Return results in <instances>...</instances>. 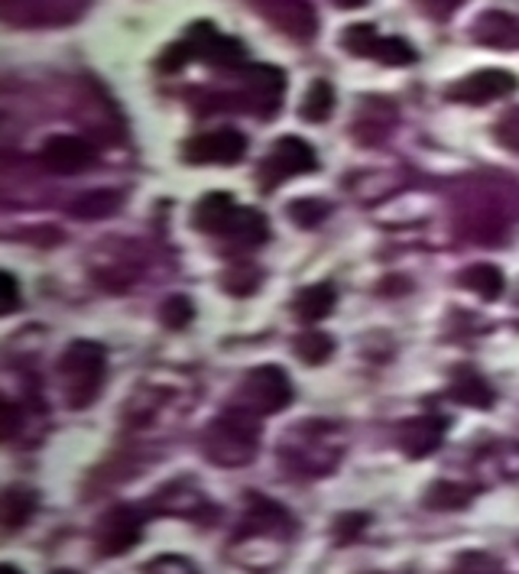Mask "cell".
Returning a JSON list of instances; mask_svg holds the SVG:
<instances>
[{
    "instance_id": "obj_17",
    "label": "cell",
    "mask_w": 519,
    "mask_h": 574,
    "mask_svg": "<svg viewBox=\"0 0 519 574\" xmlns=\"http://www.w3.org/2000/svg\"><path fill=\"white\" fill-rule=\"evenodd\" d=\"M37 490H27V487H10L0 500V520H3V529L13 532L20 529L23 523H30V516L37 513Z\"/></svg>"
},
{
    "instance_id": "obj_11",
    "label": "cell",
    "mask_w": 519,
    "mask_h": 574,
    "mask_svg": "<svg viewBox=\"0 0 519 574\" xmlns=\"http://www.w3.org/2000/svg\"><path fill=\"white\" fill-rule=\"evenodd\" d=\"M263 17L292 40H312L319 33V17L309 0H260Z\"/></svg>"
},
{
    "instance_id": "obj_2",
    "label": "cell",
    "mask_w": 519,
    "mask_h": 574,
    "mask_svg": "<svg viewBox=\"0 0 519 574\" xmlns=\"http://www.w3.org/2000/svg\"><path fill=\"white\" fill-rule=\"evenodd\" d=\"M104 371H107V351L97 341H75L65 347L59 374L72 409H89L95 403L104 383Z\"/></svg>"
},
{
    "instance_id": "obj_21",
    "label": "cell",
    "mask_w": 519,
    "mask_h": 574,
    "mask_svg": "<svg viewBox=\"0 0 519 574\" xmlns=\"http://www.w3.org/2000/svg\"><path fill=\"white\" fill-rule=\"evenodd\" d=\"M471 487L465 483H455V480H435L428 490H425V507L428 510H461L471 503Z\"/></svg>"
},
{
    "instance_id": "obj_29",
    "label": "cell",
    "mask_w": 519,
    "mask_h": 574,
    "mask_svg": "<svg viewBox=\"0 0 519 574\" xmlns=\"http://www.w3.org/2000/svg\"><path fill=\"white\" fill-rule=\"evenodd\" d=\"M191 59V46L186 40H179V43H173V46L163 49V55L156 59V69L163 72V75H176V72H183L186 65H189Z\"/></svg>"
},
{
    "instance_id": "obj_20",
    "label": "cell",
    "mask_w": 519,
    "mask_h": 574,
    "mask_svg": "<svg viewBox=\"0 0 519 574\" xmlns=\"http://www.w3.org/2000/svg\"><path fill=\"white\" fill-rule=\"evenodd\" d=\"M331 111H334V88H331V82H325V79L312 82L305 97H302V104H299V117L305 124H325L331 117Z\"/></svg>"
},
{
    "instance_id": "obj_30",
    "label": "cell",
    "mask_w": 519,
    "mask_h": 574,
    "mask_svg": "<svg viewBox=\"0 0 519 574\" xmlns=\"http://www.w3.org/2000/svg\"><path fill=\"white\" fill-rule=\"evenodd\" d=\"M451 574H500V562L487 552H468L455 562Z\"/></svg>"
},
{
    "instance_id": "obj_15",
    "label": "cell",
    "mask_w": 519,
    "mask_h": 574,
    "mask_svg": "<svg viewBox=\"0 0 519 574\" xmlns=\"http://www.w3.org/2000/svg\"><path fill=\"white\" fill-rule=\"evenodd\" d=\"M474 40L490 49H519V20L504 10H484L474 20Z\"/></svg>"
},
{
    "instance_id": "obj_38",
    "label": "cell",
    "mask_w": 519,
    "mask_h": 574,
    "mask_svg": "<svg viewBox=\"0 0 519 574\" xmlns=\"http://www.w3.org/2000/svg\"><path fill=\"white\" fill-rule=\"evenodd\" d=\"M338 7H344V10H357V7H364L367 0H334Z\"/></svg>"
},
{
    "instance_id": "obj_28",
    "label": "cell",
    "mask_w": 519,
    "mask_h": 574,
    "mask_svg": "<svg viewBox=\"0 0 519 574\" xmlns=\"http://www.w3.org/2000/svg\"><path fill=\"white\" fill-rule=\"evenodd\" d=\"M191 315H195V309H191V302L186 295H169V299L159 305V322H163L166 328H173V332L186 328L191 322Z\"/></svg>"
},
{
    "instance_id": "obj_8",
    "label": "cell",
    "mask_w": 519,
    "mask_h": 574,
    "mask_svg": "<svg viewBox=\"0 0 519 574\" xmlns=\"http://www.w3.org/2000/svg\"><path fill=\"white\" fill-rule=\"evenodd\" d=\"M519 88V79L507 69H480L468 79L455 82L445 88L448 101H458V104H490V101H500V97H510Z\"/></svg>"
},
{
    "instance_id": "obj_4",
    "label": "cell",
    "mask_w": 519,
    "mask_h": 574,
    "mask_svg": "<svg viewBox=\"0 0 519 574\" xmlns=\"http://www.w3.org/2000/svg\"><path fill=\"white\" fill-rule=\"evenodd\" d=\"M312 169H319L315 149L305 144L302 137H283V140H277L273 149L267 153V159L260 163V173L257 176H260L263 189H277L283 179L312 173Z\"/></svg>"
},
{
    "instance_id": "obj_31",
    "label": "cell",
    "mask_w": 519,
    "mask_h": 574,
    "mask_svg": "<svg viewBox=\"0 0 519 574\" xmlns=\"http://www.w3.org/2000/svg\"><path fill=\"white\" fill-rule=\"evenodd\" d=\"M367 523H371L367 513H344V516H338V520H334V542H338V545L354 542V539L367 529Z\"/></svg>"
},
{
    "instance_id": "obj_14",
    "label": "cell",
    "mask_w": 519,
    "mask_h": 574,
    "mask_svg": "<svg viewBox=\"0 0 519 574\" xmlns=\"http://www.w3.org/2000/svg\"><path fill=\"white\" fill-rule=\"evenodd\" d=\"M237 205L231 195H225V191H211V195H205L198 205H195V228L201 231V234H221V238H228V231H231V225H235V215H237Z\"/></svg>"
},
{
    "instance_id": "obj_9",
    "label": "cell",
    "mask_w": 519,
    "mask_h": 574,
    "mask_svg": "<svg viewBox=\"0 0 519 574\" xmlns=\"http://www.w3.org/2000/svg\"><path fill=\"white\" fill-rule=\"evenodd\" d=\"M243 85H247V101L257 111V117L270 121L280 114L286 95V72L277 65H247L243 69Z\"/></svg>"
},
{
    "instance_id": "obj_24",
    "label": "cell",
    "mask_w": 519,
    "mask_h": 574,
    "mask_svg": "<svg viewBox=\"0 0 519 574\" xmlns=\"http://www.w3.org/2000/svg\"><path fill=\"white\" fill-rule=\"evenodd\" d=\"M377 43V27H371V23H351V27L341 33V46L347 49L351 55H357V59H374Z\"/></svg>"
},
{
    "instance_id": "obj_22",
    "label": "cell",
    "mask_w": 519,
    "mask_h": 574,
    "mask_svg": "<svg viewBox=\"0 0 519 574\" xmlns=\"http://www.w3.org/2000/svg\"><path fill=\"white\" fill-rule=\"evenodd\" d=\"M117 208H121V191H111V189L89 191V195H82V198L72 201V215L82 218V221L107 218V215H114Z\"/></svg>"
},
{
    "instance_id": "obj_26",
    "label": "cell",
    "mask_w": 519,
    "mask_h": 574,
    "mask_svg": "<svg viewBox=\"0 0 519 574\" xmlns=\"http://www.w3.org/2000/svg\"><path fill=\"white\" fill-rule=\"evenodd\" d=\"M380 65H393V69H403V65H413L419 59V52L409 46L406 40L399 36H390V40H380L377 52H374Z\"/></svg>"
},
{
    "instance_id": "obj_5",
    "label": "cell",
    "mask_w": 519,
    "mask_h": 574,
    "mask_svg": "<svg viewBox=\"0 0 519 574\" xmlns=\"http://www.w3.org/2000/svg\"><path fill=\"white\" fill-rule=\"evenodd\" d=\"M183 153L191 166H235L247 153V137L235 127H218L208 134H195Z\"/></svg>"
},
{
    "instance_id": "obj_35",
    "label": "cell",
    "mask_w": 519,
    "mask_h": 574,
    "mask_svg": "<svg viewBox=\"0 0 519 574\" xmlns=\"http://www.w3.org/2000/svg\"><path fill=\"white\" fill-rule=\"evenodd\" d=\"M20 305V286L13 280V273H3L0 276V315H13Z\"/></svg>"
},
{
    "instance_id": "obj_40",
    "label": "cell",
    "mask_w": 519,
    "mask_h": 574,
    "mask_svg": "<svg viewBox=\"0 0 519 574\" xmlns=\"http://www.w3.org/2000/svg\"><path fill=\"white\" fill-rule=\"evenodd\" d=\"M371 574H383V572H371Z\"/></svg>"
},
{
    "instance_id": "obj_16",
    "label": "cell",
    "mask_w": 519,
    "mask_h": 574,
    "mask_svg": "<svg viewBox=\"0 0 519 574\" xmlns=\"http://www.w3.org/2000/svg\"><path fill=\"white\" fill-rule=\"evenodd\" d=\"M448 393L455 403L461 406H471V409H490L494 406V386L484 380L474 367H458L451 374V383H448Z\"/></svg>"
},
{
    "instance_id": "obj_34",
    "label": "cell",
    "mask_w": 519,
    "mask_h": 574,
    "mask_svg": "<svg viewBox=\"0 0 519 574\" xmlns=\"http://www.w3.org/2000/svg\"><path fill=\"white\" fill-rule=\"evenodd\" d=\"M497 140L507 146V149H519V107H513L510 114H504L500 117V124H497Z\"/></svg>"
},
{
    "instance_id": "obj_32",
    "label": "cell",
    "mask_w": 519,
    "mask_h": 574,
    "mask_svg": "<svg viewBox=\"0 0 519 574\" xmlns=\"http://www.w3.org/2000/svg\"><path fill=\"white\" fill-rule=\"evenodd\" d=\"M225 286L235 295H250L253 289L260 286V270L257 267H240V270L225 276Z\"/></svg>"
},
{
    "instance_id": "obj_1",
    "label": "cell",
    "mask_w": 519,
    "mask_h": 574,
    "mask_svg": "<svg viewBox=\"0 0 519 574\" xmlns=\"http://www.w3.org/2000/svg\"><path fill=\"white\" fill-rule=\"evenodd\" d=\"M260 445V416L237 406L235 413H221L205 431V455L221 468L247 465Z\"/></svg>"
},
{
    "instance_id": "obj_33",
    "label": "cell",
    "mask_w": 519,
    "mask_h": 574,
    "mask_svg": "<svg viewBox=\"0 0 519 574\" xmlns=\"http://www.w3.org/2000/svg\"><path fill=\"white\" fill-rule=\"evenodd\" d=\"M143 574H195L191 568L189 559H179V555H159V559H153Z\"/></svg>"
},
{
    "instance_id": "obj_23",
    "label": "cell",
    "mask_w": 519,
    "mask_h": 574,
    "mask_svg": "<svg viewBox=\"0 0 519 574\" xmlns=\"http://www.w3.org/2000/svg\"><path fill=\"white\" fill-rule=\"evenodd\" d=\"M228 238L240 240V243H263V240L270 238V221L260 211H253V208H237L235 225H231Z\"/></svg>"
},
{
    "instance_id": "obj_10",
    "label": "cell",
    "mask_w": 519,
    "mask_h": 574,
    "mask_svg": "<svg viewBox=\"0 0 519 574\" xmlns=\"http://www.w3.org/2000/svg\"><path fill=\"white\" fill-rule=\"evenodd\" d=\"M40 159L49 173L55 176H79L85 169L95 166V146L89 144L85 137H75V134H59V137H49L43 149H40Z\"/></svg>"
},
{
    "instance_id": "obj_36",
    "label": "cell",
    "mask_w": 519,
    "mask_h": 574,
    "mask_svg": "<svg viewBox=\"0 0 519 574\" xmlns=\"http://www.w3.org/2000/svg\"><path fill=\"white\" fill-rule=\"evenodd\" d=\"M13 429H17V406L7 399V403H3V438H7V441L13 438Z\"/></svg>"
},
{
    "instance_id": "obj_37",
    "label": "cell",
    "mask_w": 519,
    "mask_h": 574,
    "mask_svg": "<svg viewBox=\"0 0 519 574\" xmlns=\"http://www.w3.org/2000/svg\"><path fill=\"white\" fill-rule=\"evenodd\" d=\"M435 13H451V10H458L465 0H425Z\"/></svg>"
},
{
    "instance_id": "obj_27",
    "label": "cell",
    "mask_w": 519,
    "mask_h": 574,
    "mask_svg": "<svg viewBox=\"0 0 519 574\" xmlns=\"http://www.w3.org/2000/svg\"><path fill=\"white\" fill-rule=\"evenodd\" d=\"M289 218L299 228H315V225H322L329 218V205L319 201V198H295L289 205Z\"/></svg>"
},
{
    "instance_id": "obj_3",
    "label": "cell",
    "mask_w": 519,
    "mask_h": 574,
    "mask_svg": "<svg viewBox=\"0 0 519 574\" xmlns=\"http://www.w3.org/2000/svg\"><path fill=\"white\" fill-rule=\"evenodd\" d=\"M240 399H243V409H250L257 416H273V413H283L286 406L292 403V383L286 377L283 367L263 364V367H253L243 377Z\"/></svg>"
},
{
    "instance_id": "obj_7",
    "label": "cell",
    "mask_w": 519,
    "mask_h": 574,
    "mask_svg": "<svg viewBox=\"0 0 519 574\" xmlns=\"http://www.w3.org/2000/svg\"><path fill=\"white\" fill-rule=\"evenodd\" d=\"M186 43L191 46V55L201 59L211 69H240L247 62V49L235 36L218 33L215 23H191Z\"/></svg>"
},
{
    "instance_id": "obj_39",
    "label": "cell",
    "mask_w": 519,
    "mask_h": 574,
    "mask_svg": "<svg viewBox=\"0 0 519 574\" xmlns=\"http://www.w3.org/2000/svg\"><path fill=\"white\" fill-rule=\"evenodd\" d=\"M0 574H20V572H17L13 565H3V568H0Z\"/></svg>"
},
{
    "instance_id": "obj_12",
    "label": "cell",
    "mask_w": 519,
    "mask_h": 574,
    "mask_svg": "<svg viewBox=\"0 0 519 574\" xmlns=\"http://www.w3.org/2000/svg\"><path fill=\"white\" fill-rule=\"evenodd\" d=\"M448 422L442 416H419V419H409L399 426V448L406 458H428L442 438H445Z\"/></svg>"
},
{
    "instance_id": "obj_13",
    "label": "cell",
    "mask_w": 519,
    "mask_h": 574,
    "mask_svg": "<svg viewBox=\"0 0 519 574\" xmlns=\"http://www.w3.org/2000/svg\"><path fill=\"white\" fill-rule=\"evenodd\" d=\"M292 529V516L280 503H273L270 497H250V510L243 516L240 539L243 535H286Z\"/></svg>"
},
{
    "instance_id": "obj_19",
    "label": "cell",
    "mask_w": 519,
    "mask_h": 574,
    "mask_svg": "<svg viewBox=\"0 0 519 574\" xmlns=\"http://www.w3.org/2000/svg\"><path fill=\"white\" fill-rule=\"evenodd\" d=\"M458 283L468 286L471 292H477V295L487 299V302L500 299V295H504V286H507L504 273H500L494 263H474V267H468V270L458 276Z\"/></svg>"
},
{
    "instance_id": "obj_18",
    "label": "cell",
    "mask_w": 519,
    "mask_h": 574,
    "mask_svg": "<svg viewBox=\"0 0 519 574\" xmlns=\"http://www.w3.org/2000/svg\"><path fill=\"white\" fill-rule=\"evenodd\" d=\"M334 289L329 283H319V286H305L299 295H295V302H292V312L299 315V322H322V319H329L331 309H334Z\"/></svg>"
},
{
    "instance_id": "obj_25",
    "label": "cell",
    "mask_w": 519,
    "mask_h": 574,
    "mask_svg": "<svg viewBox=\"0 0 519 574\" xmlns=\"http://www.w3.org/2000/svg\"><path fill=\"white\" fill-rule=\"evenodd\" d=\"M292 347H295L299 361H305L312 367L325 364L331 354H334V341L329 335H322V332H302V335L292 341Z\"/></svg>"
},
{
    "instance_id": "obj_6",
    "label": "cell",
    "mask_w": 519,
    "mask_h": 574,
    "mask_svg": "<svg viewBox=\"0 0 519 574\" xmlns=\"http://www.w3.org/2000/svg\"><path fill=\"white\" fill-rule=\"evenodd\" d=\"M143 535V516L134 507H114L107 510L95 526V549L97 555L114 559L134 549Z\"/></svg>"
}]
</instances>
